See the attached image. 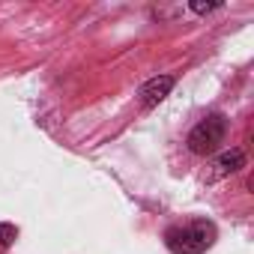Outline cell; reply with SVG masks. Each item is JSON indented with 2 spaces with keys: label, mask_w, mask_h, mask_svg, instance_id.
Wrapping results in <instances>:
<instances>
[{
  "label": "cell",
  "mask_w": 254,
  "mask_h": 254,
  "mask_svg": "<svg viewBox=\"0 0 254 254\" xmlns=\"http://www.w3.org/2000/svg\"><path fill=\"white\" fill-rule=\"evenodd\" d=\"M191 9H194V12H212V9H218V3H206V6H203V3H194Z\"/></svg>",
  "instance_id": "8992f818"
},
{
  "label": "cell",
  "mask_w": 254,
  "mask_h": 254,
  "mask_svg": "<svg viewBox=\"0 0 254 254\" xmlns=\"http://www.w3.org/2000/svg\"><path fill=\"white\" fill-rule=\"evenodd\" d=\"M171 87H174V75H156V78H150L144 87H141V105L144 108H156L168 93H171Z\"/></svg>",
  "instance_id": "3957f363"
},
{
  "label": "cell",
  "mask_w": 254,
  "mask_h": 254,
  "mask_svg": "<svg viewBox=\"0 0 254 254\" xmlns=\"http://www.w3.org/2000/svg\"><path fill=\"white\" fill-rule=\"evenodd\" d=\"M245 165V153L239 150V147H230V150H224L215 162H212V168H215V177H227V174H236L239 168Z\"/></svg>",
  "instance_id": "277c9868"
},
{
  "label": "cell",
  "mask_w": 254,
  "mask_h": 254,
  "mask_svg": "<svg viewBox=\"0 0 254 254\" xmlns=\"http://www.w3.org/2000/svg\"><path fill=\"white\" fill-rule=\"evenodd\" d=\"M227 138V117L224 114H206L189 135V150L194 156H209L215 153Z\"/></svg>",
  "instance_id": "7a4b0ae2"
},
{
  "label": "cell",
  "mask_w": 254,
  "mask_h": 254,
  "mask_svg": "<svg viewBox=\"0 0 254 254\" xmlns=\"http://www.w3.org/2000/svg\"><path fill=\"white\" fill-rule=\"evenodd\" d=\"M15 236H18V230L12 224H0V245H12Z\"/></svg>",
  "instance_id": "5b68a950"
},
{
  "label": "cell",
  "mask_w": 254,
  "mask_h": 254,
  "mask_svg": "<svg viewBox=\"0 0 254 254\" xmlns=\"http://www.w3.org/2000/svg\"><path fill=\"white\" fill-rule=\"evenodd\" d=\"M212 242H215V224L203 218L177 224L165 233V245L174 254H203L206 248H212Z\"/></svg>",
  "instance_id": "6da1fadb"
}]
</instances>
